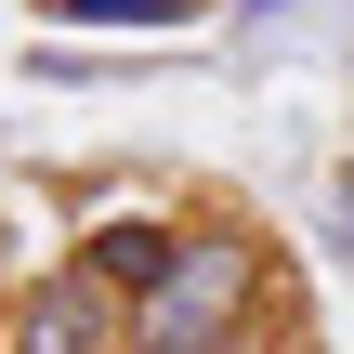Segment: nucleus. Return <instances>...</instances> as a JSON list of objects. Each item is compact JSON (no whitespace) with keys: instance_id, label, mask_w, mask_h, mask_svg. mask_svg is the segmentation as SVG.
Returning <instances> with one entry per match:
<instances>
[{"instance_id":"nucleus-2","label":"nucleus","mask_w":354,"mask_h":354,"mask_svg":"<svg viewBox=\"0 0 354 354\" xmlns=\"http://www.w3.org/2000/svg\"><path fill=\"white\" fill-rule=\"evenodd\" d=\"M184 236H197V210H92L66 263H79V276H92L118 315H145V302L184 276Z\"/></svg>"},{"instance_id":"nucleus-1","label":"nucleus","mask_w":354,"mask_h":354,"mask_svg":"<svg viewBox=\"0 0 354 354\" xmlns=\"http://www.w3.org/2000/svg\"><path fill=\"white\" fill-rule=\"evenodd\" d=\"M289 328H302V276H289L276 223L197 197L184 276L131 315V354H289Z\"/></svg>"},{"instance_id":"nucleus-6","label":"nucleus","mask_w":354,"mask_h":354,"mask_svg":"<svg viewBox=\"0 0 354 354\" xmlns=\"http://www.w3.org/2000/svg\"><path fill=\"white\" fill-rule=\"evenodd\" d=\"M289 354H302V342H289Z\"/></svg>"},{"instance_id":"nucleus-3","label":"nucleus","mask_w":354,"mask_h":354,"mask_svg":"<svg viewBox=\"0 0 354 354\" xmlns=\"http://www.w3.org/2000/svg\"><path fill=\"white\" fill-rule=\"evenodd\" d=\"M0 354H131V315H118L79 263H39V276L0 302Z\"/></svg>"},{"instance_id":"nucleus-4","label":"nucleus","mask_w":354,"mask_h":354,"mask_svg":"<svg viewBox=\"0 0 354 354\" xmlns=\"http://www.w3.org/2000/svg\"><path fill=\"white\" fill-rule=\"evenodd\" d=\"M53 13H66V39H184L236 0H53Z\"/></svg>"},{"instance_id":"nucleus-5","label":"nucleus","mask_w":354,"mask_h":354,"mask_svg":"<svg viewBox=\"0 0 354 354\" xmlns=\"http://www.w3.org/2000/svg\"><path fill=\"white\" fill-rule=\"evenodd\" d=\"M328 0H236V53H302Z\"/></svg>"}]
</instances>
